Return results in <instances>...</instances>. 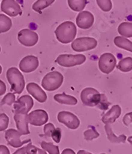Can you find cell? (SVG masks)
<instances>
[{
  "label": "cell",
  "instance_id": "obj_1",
  "mask_svg": "<svg viewBox=\"0 0 132 154\" xmlns=\"http://www.w3.org/2000/svg\"><path fill=\"white\" fill-rule=\"evenodd\" d=\"M55 34L59 42L63 44H68L75 39L77 28L72 22L65 21L56 28Z\"/></svg>",
  "mask_w": 132,
  "mask_h": 154
},
{
  "label": "cell",
  "instance_id": "obj_2",
  "mask_svg": "<svg viewBox=\"0 0 132 154\" xmlns=\"http://www.w3.org/2000/svg\"><path fill=\"white\" fill-rule=\"evenodd\" d=\"M8 82L11 86V89L17 94L22 93L25 88V79L22 73L16 67H11L6 72Z\"/></svg>",
  "mask_w": 132,
  "mask_h": 154
},
{
  "label": "cell",
  "instance_id": "obj_3",
  "mask_svg": "<svg viewBox=\"0 0 132 154\" xmlns=\"http://www.w3.org/2000/svg\"><path fill=\"white\" fill-rule=\"evenodd\" d=\"M64 77L62 74L57 71L47 73L42 81V86L47 91H55L62 84Z\"/></svg>",
  "mask_w": 132,
  "mask_h": 154
},
{
  "label": "cell",
  "instance_id": "obj_4",
  "mask_svg": "<svg viewBox=\"0 0 132 154\" xmlns=\"http://www.w3.org/2000/svg\"><path fill=\"white\" fill-rule=\"evenodd\" d=\"M86 61V57L82 54H62L57 57L56 62L63 67H72L82 65Z\"/></svg>",
  "mask_w": 132,
  "mask_h": 154
},
{
  "label": "cell",
  "instance_id": "obj_5",
  "mask_svg": "<svg viewBox=\"0 0 132 154\" xmlns=\"http://www.w3.org/2000/svg\"><path fill=\"white\" fill-rule=\"evenodd\" d=\"M97 45L98 42L95 38L92 37H81L74 39L71 43V48L75 52L82 53L94 49Z\"/></svg>",
  "mask_w": 132,
  "mask_h": 154
},
{
  "label": "cell",
  "instance_id": "obj_6",
  "mask_svg": "<svg viewBox=\"0 0 132 154\" xmlns=\"http://www.w3.org/2000/svg\"><path fill=\"white\" fill-rule=\"evenodd\" d=\"M81 100L84 105L96 106L101 101V94L94 88H85L81 93Z\"/></svg>",
  "mask_w": 132,
  "mask_h": 154
},
{
  "label": "cell",
  "instance_id": "obj_7",
  "mask_svg": "<svg viewBox=\"0 0 132 154\" xmlns=\"http://www.w3.org/2000/svg\"><path fill=\"white\" fill-rule=\"evenodd\" d=\"M116 58L109 53H104L99 58L98 67L101 72L105 74L111 73L116 66Z\"/></svg>",
  "mask_w": 132,
  "mask_h": 154
},
{
  "label": "cell",
  "instance_id": "obj_8",
  "mask_svg": "<svg viewBox=\"0 0 132 154\" xmlns=\"http://www.w3.org/2000/svg\"><path fill=\"white\" fill-rule=\"evenodd\" d=\"M58 120L59 123H62L71 130H76L79 127L80 120L78 116L74 113L68 111H61L58 113Z\"/></svg>",
  "mask_w": 132,
  "mask_h": 154
},
{
  "label": "cell",
  "instance_id": "obj_9",
  "mask_svg": "<svg viewBox=\"0 0 132 154\" xmlns=\"http://www.w3.org/2000/svg\"><path fill=\"white\" fill-rule=\"evenodd\" d=\"M18 40L23 46L32 47L38 42V35L35 32L32 31L28 29H25L19 32Z\"/></svg>",
  "mask_w": 132,
  "mask_h": 154
},
{
  "label": "cell",
  "instance_id": "obj_10",
  "mask_svg": "<svg viewBox=\"0 0 132 154\" xmlns=\"http://www.w3.org/2000/svg\"><path fill=\"white\" fill-rule=\"evenodd\" d=\"M33 105H34V102L31 96H28V95H24L19 98L17 101L15 102V112L27 114L31 110Z\"/></svg>",
  "mask_w": 132,
  "mask_h": 154
},
{
  "label": "cell",
  "instance_id": "obj_11",
  "mask_svg": "<svg viewBox=\"0 0 132 154\" xmlns=\"http://www.w3.org/2000/svg\"><path fill=\"white\" fill-rule=\"evenodd\" d=\"M21 136H22V134L19 133L18 130H15V129H9L5 132V138L7 141L8 144L12 146V147H15V148H18V147L22 146L27 143L31 142L30 139L24 140V141H21V140H20Z\"/></svg>",
  "mask_w": 132,
  "mask_h": 154
},
{
  "label": "cell",
  "instance_id": "obj_12",
  "mask_svg": "<svg viewBox=\"0 0 132 154\" xmlns=\"http://www.w3.org/2000/svg\"><path fill=\"white\" fill-rule=\"evenodd\" d=\"M49 120V115L47 112L43 109H36L30 112L28 115V123L32 126H41L47 123Z\"/></svg>",
  "mask_w": 132,
  "mask_h": 154
},
{
  "label": "cell",
  "instance_id": "obj_13",
  "mask_svg": "<svg viewBox=\"0 0 132 154\" xmlns=\"http://www.w3.org/2000/svg\"><path fill=\"white\" fill-rule=\"evenodd\" d=\"M1 10L6 15L12 17L22 14V9L16 0H2Z\"/></svg>",
  "mask_w": 132,
  "mask_h": 154
},
{
  "label": "cell",
  "instance_id": "obj_14",
  "mask_svg": "<svg viewBox=\"0 0 132 154\" xmlns=\"http://www.w3.org/2000/svg\"><path fill=\"white\" fill-rule=\"evenodd\" d=\"M94 18L92 12L88 11H82L76 17V24L78 28L82 29H88L92 26Z\"/></svg>",
  "mask_w": 132,
  "mask_h": 154
},
{
  "label": "cell",
  "instance_id": "obj_15",
  "mask_svg": "<svg viewBox=\"0 0 132 154\" xmlns=\"http://www.w3.org/2000/svg\"><path fill=\"white\" fill-rule=\"evenodd\" d=\"M39 65L38 59L35 56H27L19 63V69L23 72H32L35 71Z\"/></svg>",
  "mask_w": 132,
  "mask_h": 154
},
{
  "label": "cell",
  "instance_id": "obj_16",
  "mask_svg": "<svg viewBox=\"0 0 132 154\" xmlns=\"http://www.w3.org/2000/svg\"><path fill=\"white\" fill-rule=\"evenodd\" d=\"M27 91L39 103H45L47 100V95L43 89L35 82H30L26 86Z\"/></svg>",
  "mask_w": 132,
  "mask_h": 154
},
{
  "label": "cell",
  "instance_id": "obj_17",
  "mask_svg": "<svg viewBox=\"0 0 132 154\" xmlns=\"http://www.w3.org/2000/svg\"><path fill=\"white\" fill-rule=\"evenodd\" d=\"M14 120L17 126L18 131L21 133L22 135H28L30 133L28 129V114L17 113L15 112Z\"/></svg>",
  "mask_w": 132,
  "mask_h": 154
},
{
  "label": "cell",
  "instance_id": "obj_18",
  "mask_svg": "<svg viewBox=\"0 0 132 154\" xmlns=\"http://www.w3.org/2000/svg\"><path fill=\"white\" fill-rule=\"evenodd\" d=\"M121 114H122V108L120 107V106L115 105L111 107L110 110H108L103 116L101 118V121L104 124L115 123V120L120 117Z\"/></svg>",
  "mask_w": 132,
  "mask_h": 154
},
{
  "label": "cell",
  "instance_id": "obj_19",
  "mask_svg": "<svg viewBox=\"0 0 132 154\" xmlns=\"http://www.w3.org/2000/svg\"><path fill=\"white\" fill-rule=\"evenodd\" d=\"M104 130L106 132L108 140L111 143H124L126 142V140H127L126 136L125 135H121L119 137H117L112 131V128H111V126L110 124H105Z\"/></svg>",
  "mask_w": 132,
  "mask_h": 154
},
{
  "label": "cell",
  "instance_id": "obj_20",
  "mask_svg": "<svg viewBox=\"0 0 132 154\" xmlns=\"http://www.w3.org/2000/svg\"><path fill=\"white\" fill-rule=\"evenodd\" d=\"M54 100L58 103L64 104V105L75 106L78 103V100L75 97L70 96V95H67L65 93L55 95Z\"/></svg>",
  "mask_w": 132,
  "mask_h": 154
},
{
  "label": "cell",
  "instance_id": "obj_21",
  "mask_svg": "<svg viewBox=\"0 0 132 154\" xmlns=\"http://www.w3.org/2000/svg\"><path fill=\"white\" fill-rule=\"evenodd\" d=\"M114 43L118 48L132 52V42L127 38L123 36H116L114 39Z\"/></svg>",
  "mask_w": 132,
  "mask_h": 154
},
{
  "label": "cell",
  "instance_id": "obj_22",
  "mask_svg": "<svg viewBox=\"0 0 132 154\" xmlns=\"http://www.w3.org/2000/svg\"><path fill=\"white\" fill-rule=\"evenodd\" d=\"M118 31L122 36L130 38L132 37V23L128 22L121 23L118 28Z\"/></svg>",
  "mask_w": 132,
  "mask_h": 154
},
{
  "label": "cell",
  "instance_id": "obj_23",
  "mask_svg": "<svg viewBox=\"0 0 132 154\" xmlns=\"http://www.w3.org/2000/svg\"><path fill=\"white\" fill-rule=\"evenodd\" d=\"M12 26V23L10 18L4 14H0V33L10 30Z\"/></svg>",
  "mask_w": 132,
  "mask_h": 154
},
{
  "label": "cell",
  "instance_id": "obj_24",
  "mask_svg": "<svg viewBox=\"0 0 132 154\" xmlns=\"http://www.w3.org/2000/svg\"><path fill=\"white\" fill-rule=\"evenodd\" d=\"M70 9L75 12H81L87 5V0H68Z\"/></svg>",
  "mask_w": 132,
  "mask_h": 154
},
{
  "label": "cell",
  "instance_id": "obj_25",
  "mask_svg": "<svg viewBox=\"0 0 132 154\" xmlns=\"http://www.w3.org/2000/svg\"><path fill=\"white\" fill-rule=\"evenodd\" d=\"M118 69L122 72H128L131 71L132 69V58L126 57L124 58L119 62L118 65Z\"/></svg>",
  "mask_w": 132,
  "mask_h": 154
},
{
  "label": "cell",
  "instance_id": "obj_26",
  "mask_svg": "<svg viewBox=\"0 0 132 154\" xmlns=\"http://www.w3.org/2000/svg\"><path fill=\"white\" fill-rule=\"evenodd\" d=\"M55 0H37L32 5V9L37 12H41L44 9L52 5Z\"/></svg>",
  "mask_w": 132,
  "mask_h": 154
},
{
  "label": "cell",
  "instance_id": "obj_27",
  "mask_svg": "<svg viewBox=\"0 0 132 154\" xmlns=\"http://www.w3.org/2000/svg\"><path fill=\"white\" fill-rule=\"evenodd\" d=\"M41 146L45 152H48L49 154H59V148L58 146L54 145L52 143H47L42 141L41 143Z\"/></svg>",
  "mask_w": 132,
  "mask_h": 154
},
{
  "label": "cell",
  "instance_id": "obj_28",
  "mask_svg": "<svg viewBox=\"0 0 132 154\" xmlns=\"http://www.w3.org/2000/svg\"><path fill=\"white\" fill-rule=\"evenodd\" d=\"M99 137V133H98L97 130L94 129V126H91L88 130H85L84 132V138L87 141H92L94 139L98 138Z\"/></svg>",
  "mask_w": 132,
  "mask_h": 154
},
{
  "label": "cell",
  "instance_id": "obj_29",
  "mask_svg": "<svg viewBox=\"0 0 132 154\" xmlns=\"http://www.w3.org/2000/svg\"><path fill=\"white\" fill-rule=\"evenodd\" d=\"M25 151H26V154H47V152L45 150L33 146L31 143H28V145L25 146Z\"/></svg>",
  "mask_w": 132,
  "mask_h": 154
},
{
  "label": "cell",
  "instance_id": "obj_30",
  "mask_svg": "<svg viewBox=\"0 0 132 154\" xmlns=\"http://www.w3.org/2000/svg\"><path fill=\"white\" fill-rule=\"evenodd\" d=\"M99 8L104 12H109L112 8L111 0H96Z\"/></svg>",
  "mask_w": 132,
  "mask_h": 154
},
{
  "label": "cell",
  "instance_id": "obj_31",
  "mask_svg": "<svg viewBox=\"0 0 132 154\" xmlns=\"http://www.w3.org/2000/svg\"><path fill=\"white\" fill-rule=\"evenodd\" d=\"M15 102H16V96L14 93H9L4 96V98L1 101V105L12 106V104L15 103Z\"/></svg>",
  "mask_w": 132,
  "mask_h": 154
},
{
  "label": "cell",
  "instance_id": "obj_32",
  "mask_svg": "<svg viewBox=\"0 0 132 154\" xmlns=\"http://www.w3.org/2000/svg\"><path fill=\"white\" fill-rule=\"evenodd\" d=\"M9 123V118L5 113H0V132L7 129Z\"/></svg>",
  "mask_w": 132,
  "mask_h": 154
},
{
  "label": "cell",
  "instance_id": "obj_33",
  "mask_svg": "<svg viewBox=\"0 0 132 154\" xmlns=\"http://www.w3.org/2000/svg\"><path fill=\"white\" fill-rule=\"evenodd\" d=\"M51 137L53 139L56 143H59L62 138V130L60 128H55V130L52 133Z\"/></svg>",
  "mask_w": 132,
  "mask_h": 154
},
{
  "label": "cell",
  "instance_id": "obj_34",
  "mask_svg": "<svg viewBox=\"0 0 132 154\" xmlns=\"http://www.w3.org/2000/svg\"><path fill=\"white\" fill-rule=\"evenodd\" d=\"M110 105V103H108V100H107L106 96L104 94H101V101L98 103V105L97 106L100 109H103V110H105L108 108Z\"/></svg>",
  "mask_w": 132,
  "mask_h": 154
},
{
  "label": "cell",
  "instance_id": "obj_35",
  "mask_svg": "<svg viewBox=\"0 0 132 154\" xmlns=\"http://www.w3.org/2000/svg\"><path fill=\"white\" fill-rule=\"evenodd\" d=\"M55 128L56 127L52 123L45 124V126H44V135H45V137H47V138H50L52 133L55 130Z\"/></svg>",
  "mask_w": 132,
  "mask_h": 154
},
{
  "label": "cell",
  "instance_id": "obj_36",
  "mask_svg": "<svg viewBox=\"0 0 132 154\" xmlns=\"http://www.w3.org/2000/svg\"><path fill=\"white\" fill-rule=\"evenodd\" d=\"M123 123L125 126H130L132 123V113L129 112L124 116V117L123 119Z\"/></svg>",
  "mask_w": 132,
  "mask_h": 154
},
{
  "label": "cell",
  "instance_id": "obj_37",
  "mask_svg": "<svg viewBox=\"0 0 132 154\" xmlns=\"http://www.w3.org/2000/svg\"><path fill=\"white\" fill-rule=\"evenodd\" d=\"M5 91H6V86H5V82L0 80V96L5 94Z\"/></svg>",
  "mask_w": 132,
  "mask_h": 154
},
{
  "label": "cell",
  "instance_id": "obj_38",
  "mask_svg": "<svg viewBox=\"0 0 132 154\" xmlns=\"http://www.w3.org/2000/svg\"><path fill=\"white\" fill-rule=\"evenodd\" d=\"M0 154H10V151L7 146L4 145H0Z\"/></svg>",
  "mask_w": 132,
  "mask_h": 154
},
{
  "label": "cell",
  "instance_id": "obj_39",
  "mask_svg": "<svg viewBox=\"0 0 132 154\" xmlns=\"http://www.w3.org/2000/svg\"><path fill=\"white\" fill-rule=\"evenodd\" d=\"M62 154H75V151L71 149H64L62 151Z\"/></svg>",
  "mask_w": 132,
  "mask_h": 154
},
{
  "label": "cell",
  "instance_id": "obj_40",
  "mask_svg": "<svg viewBox=\"0 0 132 154\" xmlns=\"http://www.w3.org/2000/svg\"><path fill=\"white\" fill-rule=\"evenodd\" d=\"M13 154H26V151H25V147H22L20 149H19L18 150H16V152Z\"/></svg>",
  "mask_w": 132,
  "mask_h": 154
},
{
  "label": "cell",
  "instance_id": "obj_41",
  "mask_svg": "<svg viewBox=\"0 0 132 154\" xmlns=\"http://www.w3.org/2000/svg\"><path fill=\"white\" fill-rule=\"evenodd\" d=\"M77 154H92V153H90V152H87V151H85V150H79L78 152V153Z\"/></svg>",
  "mask_w": 132,
  "mask_h": 154
},
{
  "label": "cell",
  "instance_id": "obj_42",
  "mask_svg": "<svg viewBox=\"0 0 132 154\" xmlns=\"http://www.w3.org/2000/svg\"><path fill=\"white\" fill-rule=\"evenodd\" d=\"M2 66H1V65H0V74L2 73Z\"/></svg>",
  "mask_w": 132,
  "mask_h": 154
},
{
  "label": "cell",
  "instance_id": "obj_43",
  "mask_svg": "<svg viewBox=\"0 0 132 154\" xmlns=\"http://www.w3.org/2000/svg\"><path fill=\"white\" fill-rule=\"evenodd\" d=\"M0 52H1V47H0Z\"/></svg>",
  "mask_w": 132,
  "mask_h": 154
},
{
  "label": "cell",
  "instance_id": "obj_44",
  "mask_svg": "<svg viewBox=\"0 0 132 154\" xmlns=\"http://www.w3.org/2000/svg\"><path fill=\"white\" fill-rule=\"evenodd\" d=\"M102 154H104V153H102Z\"/></svg>",
  "mask_w": 132,
  "mask_h": 154
}]
</instances>
